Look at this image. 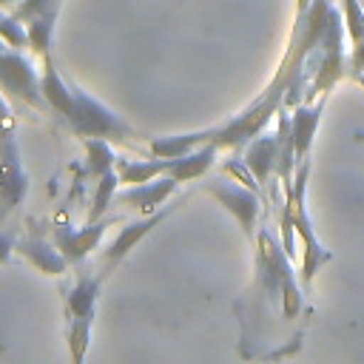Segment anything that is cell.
<instances>
[{"mask_svg":"<svg viewBox=\"0 0 364 364\" xmlns=\"http://www.w3.org/2000/svg\"><path fill=\"white\" fill-rule=\"evenodd\" d=\"M82 145H85V156H88V173L94 179H100L102 173H108L114 165H117V154L111 148V139H102V136H82Z\"/></svg>","mask_w":364,"mask_h":364,"instance_id":"15","label":"cell"},{"mask_svg":"<svg viewBox=\"0 0 364 364\" xmlns=\"http://www.w3.org/2000/svg\"><path fill=\"white\" fill-rule=\"evenodd\" d=\"M14 253H17V245H14V239H11L9 233H0V264H9Z\"/></svg>","mask_w":364,"mask_h":364,"instance_id":"20","label":"cell"},{"mask_svg":"<svg viewBox=\"0 0 364 364\" xmlns=\"http://www.w3.org/2000/svg\"><path fill=\"white\" fill-rule=\"evenodd\" d=\"M176 185L179 182L171 173H162V176L148 179V182H139V185H125L122 191H117L114 202L117 205H125V208H134L142 216H151V213L159 210V205H165L173 196Z\"/></svg>","mask_w":364,"mask_h":364,"instance_id":"6","label":"cell"},{"mask_svg":"<svg viewBox=\"0 0 364 364\" xmlns=\"http://www.w3.org/2000/svg\"><path fill=\"white\" fill-rule=\"evenodd\" d=\"M68 122V128L82 139V136H102L111 142H134L139 139V134L117 114L111 111L105 102H100L97 97L85 94L82 88L74 85V97H71V108L63 117Z\"/></svg>","mask_w":364,"mask_h":364,"instance_id":"1","label":"cell"},{"mask_svg":"<svg viewBox=\"0 0 364 364\" xmlns=\"http://www.w3.org/2000/svg\"><path fill=\"white\" fill-rule=\"evenodd\" d=\"M102 282H105V276H102L100 270L82 273V276L74 282V287L68 290V296H65V313H68L71 318H82V316L94 318Z\"/></svg>","mask_w":364,"mask_h":364,"instance_id":"10","label":"cell"},{"mask_svg":"<svg viewBox=\"0 0 364 364\" xmlns=\"http://www.w3.org/2000/svg\"><path fill=\"white\" fill-rule=\"evenodd\" d=\"M40 88H43V97L48 102V111L65 117V111L71 108V97H74V85L63 80V74L57 71L54 60H51V51L43 54V74H40Z\"/></svg>","mask_w":364,"mask_h":364,"instance_id":"11","label":"cell"},{"mask_svg":"<svg viewBox=\"0 0 364 364\" xmlns=\"http://www.w3.org/2000/svg\"><path fill=\"white\" fill-rule=\"evenodd\" d=\"M0 91L34 111H48V102L40 88V74L34 63L20 51V48H0Z\"/></svg>","mask_w":364,"mask_h":364,"instance_id":"2","label":"cell"},{"mask_svg":"<svg viewBox=\"0 0 364 364\" xmlns=\"http://www.w3.org/2000/svg\"><path fill=\"white\" fill-rule=\"evenodd\" d=\"M355 68H364V43L355 46Z\"/></svg>","mask_w":364,"mask_h":364,"instance_id":"21","label":"cell"},{"mask_svg":"<svg viewBox=\"0 0 364 364\" xmlns=\"http://www.w3.org/2000/svg\"><path fill=\"white\" fill-rule=\"evenodd\" d=\"M17 0H0V9H6V6H14Z\"/></svg>","mask_w":364,"mask_h":364,"instance_id":"22","label":"cell"},{"mask_svg":"<svg viewBox=\"0 0 364 364\" xmlns=\"http://www.w3.org/2000/svg\"><path fill=\"white\" fill-rule=\"evenodd\" d=\"M205 193L213 196L225 210H230L236 216V222L242 225V230L247 236H253L256 216H259V196H256L259 191H253L236 179H208Z\"/></svg>","mask_w":364,"mask_h":364,"instance_id":"4","label":"cell"},{"mask_svg":"<svg viewBox=\"0 0 364 364\" xmlns=\"http://www.w3.org/2000/svg\"><path fill=\"white\" fill-rule=\"evenodd\" d=\"M57 14H60V6L46 9V11L34 14V17L26 23V31H28V48H31L34 54H40V57L51 51V40H54Z\"/></svg>","mask_w":364,"mask_h":364,"instance_id":"13","label":"cell"},{"mask_svg":"<svg viewBox=\"0 0 364 364\" xmlns=\"http://www.w3.org/2000/svg\"><path fill=\"white\" fill-rule=\"evenodd\" d=\"M168 210H171V205H168L165 210H159V213L142 216L139 222H128L125 228H119V233H117V236L108 242V247L102 250V256H100V267H97V270H100L102 276L114 273V267H117V264H119V262H122V259H125V256H128V253H131V250H134V247H136V245H139V242H142V239H145V236H148V233L168 216Z\"/></svg>","mask_w":364,"mask_h":364,"instance_id":"5","label":"cell"},{"mask_svg":"<svg viewBox=\"0 0 364 364\" xmlns=\"http://www.w3.org/2000/svg\"><path fill=\"white\" fill-rule=\"evenodd\" d=\"M216 154H219V145H213V142L196 145V148H191L179 156H168L165 159V173H171L176 182H193V179L205 176L213 168Z\"/></svg>","mask_w":364,"mask_h":364,"instance_id":"8","label":"cell"},{"mask_svg":"<svg viewBox=\"0 0 364 364\" xmlns=\"http://www.w3.org/2000/svg\"><path fill=\"white\" fill-rule=\"evenodd\" d=\"M28 193V173L17 142V128H0V219H6Z\"/></svg>","mask_w":364,"mask_h":364,"instance_id":"3","label":"cell"},{"mask_svg":"<svg viewBox=\"0 0 364 364\" xmlns=\"http://www.w3.org/2000/svg\"><path fill=\"white\" fill-rule=\"evenodd\" d=\"M119 173L117 168H111L108 173H102L97 179V188H94V196H91V210H88V222H97L105 216V210L114 205V196H117V188H119Z\"/></svg>","mask_w":364,"mask_h":364,"instance_id":"17","label":"cell"},{"mask_svg":"<svg viewBox=\"0 0 364 364\" xmlns=\"http://www.w3.org/2000/svg\"><path fill=\"white\" fill-rule=\"evenodd\" d=\"M17 253H20L28 264H34L40 273H46V276H60V273H65V270L71 267L68 259L63 256V250H60L54 242H46L43 236L20 239V242H17Z\"/></svg>","mask_w":364,"mask_h":364,"instance_id":"9","label":"cell"},{"mask_svg":"<svg viewBox=\"0 0 364 364\" xmlns=\"http://www.w3.org/2000/svg\"><path fill=\"white\" fill-rule=\"evenodd\" d=\"M102 236H105V219H97V222H85L82 228H57L54 245L63 250L68 264H80L102 245Z\"/></svg>","mask_w":364,"mask_h":364,"instance_id":"7","label":"cell"},{"mask_svg":"<svg viewBox=\"0 0 364 364\" xmlns=\"http://www.w3.org/2000/svg\"><path fill=\"white\" fill-rule=\"evenodd\" d=\"M279 156H282V136H253L245 151V162L259 182H267L270 171L279 165Z\"/></svg>","mask_w":364,"mask_h":364,"instance_id":"12","label":"cell"},{"mask_svg":"<svg viewBox=\"0 0 364 364\" xmlns=\"http://www.w3.org/2000/svg\"><path fill=\"white\" fill-rule=\"evenodd\" d=\"M347 26H350V34H353V40L358 43L361 37H364V17H361V11H358V6H355V0H347Z\"/></svg>","mask_w":364,"mask_h":364,"instance_id":"19","label":"cell"},{"mask_svg":"<svg viewBox=\"0 0 364 364\" xmlns=\"http://www.w3.org/2000/svg\"><path fill=\"white\" fill-rule=\"evenodd\" d=\"M316 122H318V111H307V108H299L296 117L290 119V142H293L296 159H304L310 139H313V131H316Z\"/></svg>","mask_w":364,"mask_h":364,"instance_id":"16","label":"cell"},{"mask_svg":"<svg viewBox=\"0 0 364 364\" xmlns=\"http://www.w3.org/2000/svg\"><path fill=\"white\" fill-rule=\"evenodd\" d=\"M117 173L122 185H139L148 179H156L165 173V156H151V159H117Z\"/></svg>","mask_w":364,"mask_h":364,"instance_id":"14","label":"cell"},{"mask_svg":"<svg viewBox=\"0 0 364 364\" xmlns=\"http://www.w3.org/2000/svg\"><path fill=\"white\" fill-rule=\"evenodd\" d=\"M91 324H94V318H88V316L68 318V350H71V358L74 361H82L85 358V350L91 344Z\"/></svg>","mask_w":364,"mask_h":364,"instance_id":"18","label":"cell"}]
</instances>
